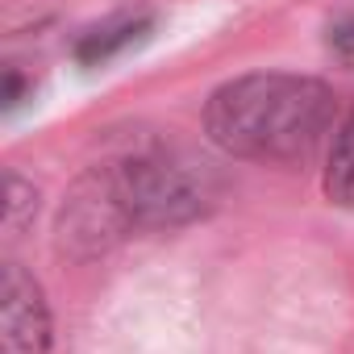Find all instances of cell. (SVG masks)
<instances>
[{"label": "cell", "mask_w": 354, "mask_h": 354, "mask_svg": "<svg viewBox=\"0 0 354 354\" xmlns=\"http://www.w3.org/2000/svg\"><path fill=\"white\" fill-rule=\"evenodd\" d=\"M146 30H150V21H146V17H125V21L100 26V30L84 34V42L75 46V55H80V63H109L117 50H125L129 42H138Z\"/></svg>", "instance_id": "obj_6"}, {"label": "cell", "mask_w": 354, "mask_h": 354, "mask_svg": "<svg viewBox=\"0 0 354 354\" xmlns=\"http://www.w3.org/2000/svg\"><path fill=\"white\" fill-rule=\"evenodd\" d=\"M133 225L125 188L117 180V167L104 162L96 171H88L75 184V192L63 205L59 217V250L71 259H92L100 250H109L117 238H125Z\"/></svg>", "instance_id": "obj_3"}, {"label": "cell", "mask_w": 354, "mask_h": 354, "mask_svg": "<svg viewBox=\"0 0 354 354\" xmlns=\"http://www.w3.org/2000/svg\"><path fill=\"white\" fill-rule=\"evenodd\" d=\"M325 196L342 209H354V109L333 133L329 162H325Z\"/></svg>", "instance_id": "obj_5"}, {"label": "cell", "mask_w": 354, "mask_h": 354, "mask_svg": "<svg viewBox=\"0 0 354 354\" xmlns=\"http://www.w3.org/2000/svg\"><path fill=\"white\" fill-rule=\"evenodd\" d=\"M329 50L337 59H354V17H342L329 26Z\"/></svg>", "instance_id": "obj_8"}, {"label": "cell", "mask_w": 354, "mask_h": 354, "mask_svg": "<svg viewBox=\"0 0 354 354\" xmlns=\"http://www.w3.org/2000/svg\"><path fill=\"white\" fill-rule=\"evenodd\" d=\"M0 333H5V354H46L50 350V317L42 288L17 267H5L0 279Z\"/></svg>", "instance_id": "obj_4"}, {"label": "cell", "mask_w": 354, "mask_h": 354, "mask_svg": "<svg viewBox=\"0 0 354 354\" xmlns=\"http://www.w3.org/2000/svg\"><path fill=\"white\" fill-rule=\"evenodd\" d=\"M333 125V92L308 75L259 71L221 84L209 96L205 129L234 154L254 162H304Z\"/></svg>", "instance_id": "obj_1"}, {"label": "cell", "mask_w": 354, "mask_h": 354, "mask_svg": "<svg viewBox=\"0 0 354 354\" xmlns=\"http://www.w3.org/2000/svg\"><path fill=\"white\" fill-rule=\"evenodd\" d=\"M113 167L125 188L133 225H175L196 217L205 205V175H196L192 162L175 154L146 150V154L117 158Z\"/></svg>", "instance_id": "obj_2"}, {"label": "cell", "mask_w": 354, "mask_h": 354, "mask_svg": "<svg viewBox=\"0 0 354 354\" xmlns=\"http://www.w3.org/2000/svg\"><path fill=\"white\" fill-rule=\"evenodd\" d=\"M26 213H34V188H26L17 175H9V234L26 225Z\"/></svg>", "instance_id": "obj_7"}]
</instances>
